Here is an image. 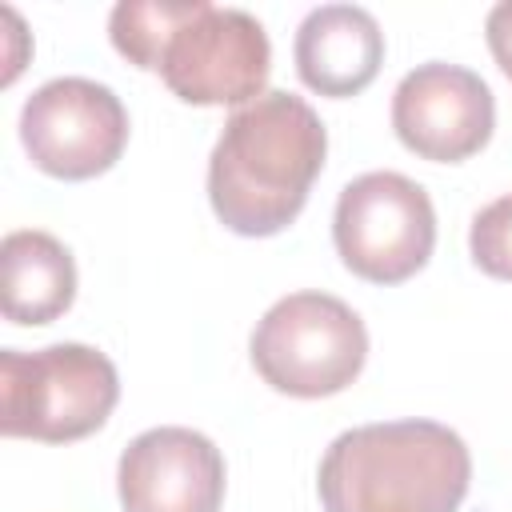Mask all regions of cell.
Segmentation results:
<instances>
[{
    "mask_svg": "<svg viewBox=\"0 0 512 512\" xmlns=\"http://www.w3.org/2000/svg\"><path fill=\"white\" fill-rule=\"evenodd\" d=\"M328 132L316 108L292 92H264L224 120L208 156V200L236 236H276L308 204L324 168Z\"/></svg>",
    "mask_w": 512,
    "mask_h": 512,
    "instance_id": "cell-1",
    "label": "cell"
},
{
    "mask_svg": "<svg viewBox=\"0 0 512 512\" xmlns=\"http://www.w3.org/2000/svg\"><path fill=\"white\" fill-rule=\"evenodd\" d=\"M472 456L436 420H384L340 432L316 472L324 512H456Z\"/></svg>",
    "mask_w": 512,
    "mask_h": 512,
    "instance_id": "cell-2",
    "label": "cell"
},
{
    "mask_svg": "<svg viewBox=\"0 0 512 512\" xmlns=\"http://www.w3.org/2000/svg\"><path fill=\"white\" fill-rule=\"evenodd\" d=\"M120 400L116 364L88 344H48L40 352H0V432L68 444L84 440Z\"/></svg>",
    "mask_w": 512,
    "mask_h": 512,
    "instance_id": "cell-3",
    "label": "cell"
},
{
    "mask_svg": "<svg viewBox=\"0 0 512 512\" xmlns=\"http://www.w3.org/2000/svg\"><path fill=\"white\" fill-rule=\"evenodd\" d=\"M252 364L268 388L320 400L344 392L368 360L364 320L328 292H292L252 328Z\"/></svg>",
    "mask_w": 512,
    "mask_h": 512,
    "instance_id": "cell-4",
    "label": "cell"
},
{
    "mask_svg": "<svg viewBox=\"0 0 512 512\" xmlns=\"http://www.w3.org/2000/svg\"><path fill=\"white\" fill-rule=\"evenodd\" d=\"M332 240L348 272L368 284H404L436 248V208L404 172H364L344 184Z\"/></svg>",
    "mask_w": 512,
    "mask_h": 512,
    "instance_id": "cell-5",
    "label": "cell"
},
{
    "mask_svg": "<svg viewBox=\"0 0 512 512\" xmlns=\"http://www.w3.org/2000/svg\"><path fill=\"white\" fill-rule=\"evenodd\" d=\"M20 144L40 172L56 180H92L120 160L128 112L108 84L56 76L24 100Z\"/></svg>",
    "mask_w": 512,
    "mask_h": 512,
    "instance_id": "cell-6",
    "label": "cell"
},
{
    "mask_svg": "<svg viewBox=\"0 0 512 512\" xmlns=\"http://www.w3.org/2000/svg\"><path fill=\"white\" fill-rule=\"evenodd\" d=\"M272 72V44L264 24L244 8L208 4L164 48L160 76L184 104H252L264 96Z\"/></svg>",
    "mask_w": 512,
    "mask_h": 512,
    "instance_id": "cell-7",
    "label": "cell"
},
{
    "mask_svg": "<svg viewBox=\"0 0 512 512\" xmlns=\"http://www.w3.org/2000/svg\"><path fill=\"white\" fill-rule=\"evenodd\" d=\"M392 128L408 152L432 164L476 156L496 128L492 88L464 64H416L392 92Z\"/></svg>",
    "mask_w": 512,
    "mask_h": 512,
    "instance_id": "cell-8",
    "label": "cell"
},
{
    "mask_svg": "<svg viewBox=\"0 0 512 512\" xmlns=\"http://www.w3.org/2000/svg\"><path fill=\"white\" fill-rule=\"evenodd\" d=\"M116 488L124 512H220L224 456L196 428H148L120 452Z\"/></svg>",
    "mask_w": 512,
    "mask_h": 512,
    "instance_id": "cell-9",
    "label": "cell"
},
{
    "mask_svg": "<svg viewBox=\"0 0 512 512\" xmlns=\"http://www.w3.org/2000/svg\"><path fill=\"white\" fill-rule=\"evenodd\" d=\"M296 72L300 80L332 100L364 92L384 64V32L368 8L320 4L296 28Z\"/></svg>",
    "mask_w": 512,
    "mask_h": 512,
    "instance_id": "cell-10",
    "label": "cell"
},
{
    "mask_svg": "<svg viewBox=\"0 0 512 512\" xmlns=\"http://www.w3.org/2000/svg\"><path fill=\"white\" fill-rule=\"evenodd\" d=\"M76 300L72 252L40 228L0 240V312L12 324H52Z\"/></svg>",
    "mask_w": 512,
    "mask_h": 512,
    "instance_id": "cell-11",
    "label": "cell"
},
{
    "mask_svg": "<svg viewBox=\"0 0 512 512\" xmlns=\"http://www.w3.org/2000/svg\"><path fill=\"white\" fill-rule=\"evenodd\" d=\"M208 8V0H120L108 16V36L124 60L144 72H160L168 40Z\"/></svg>",
    "mask_w": 512,
    "mask_h": 512,
    "instance_id": "cell-12",
    "label": "cell"
},
{
    "mask_svg": "<svg viewBox=\"0 0 512 512\" xmlns=\"http://www.w3.org/2000/svg\"><path fill=\"white\" fill-rule=\"evenodd\" d=\"M472 264L496 280H512V192L484 204L468 232Z\"/></svg>",
    "mask_w": 512,
    "mask_h": 512,
    "instance_id": "cell-13",
    "label": "cell"
},
{
    "mask_svg": "<svg viewBox=\"0 0 512 512\" xmlns=\"http://www.w3.org/2000/svg\"><path fill=\"white\" fill-rule=\"evenodd\" d=\"M484 36H488V48H492L500 72L512 80V0H504V4H496V8L488 12Z\"/></svg>",
    "mask_w": 512,
    "mask_h": 512,
    "instance_id": "cell-14",
    "label": "cell"
}]
</instances>
